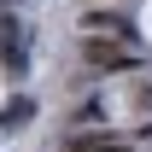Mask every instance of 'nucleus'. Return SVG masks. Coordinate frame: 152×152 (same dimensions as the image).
I'll use <instances>...</instances> for the list:
<instances>
[{
	"label": "nucleus",
	"instance_id": "nucleus-6",
	"mask_svg": "<svg viewBox=\"0 0 152 152\" xmlns=\"http://www.w3.org/2000/svg\"><path fill=\"white\" fill-rule=\"evenodd\" d=\"M129 99H134V111H152V82H134Z\"/></svg>",
	"mask_w": 152,
	"mask_h": 152
},
{
	"label": "nucleus",
	"instance_id": "nucleus-3",
	"mask_svg": "<svg viewBox=\"0 0 152 152\" xmlns=\"http://www.w3.org/2000/svg\"><path fill=\"white\" fill-rule=\"evenodd\" d=\"M58 152H129V140H123V134H111V129H76Z\"/></svg>",
	"mask_w": 152,
	"mask_h": 152
},
{
	"label": "nucleus",
	"instance_id": "nucleus-5",
	"mask_svg": "<svg viewBox=\"0 0 152 152\" xmlns=\"http://www.w3.org/2000/svg\"><path fill=\"white\" fill-rule=\"evenodd\" d=\"M0 58H6L12 70H23V41H18V18H0Z\"/></svg>",
	"mask_w": 152,
	"mask_h": 152
},
{
	"label": "nucleus",
	"instance_id": "nucleus-1",
	"mask_svg": "<svg viewBox=\"0 0 152 152\" xmlns=\"http://www.w3.org/2000/svg\"><path fill=\"white\" fill-rule=\"evenodd\" d=\"M76 53H82V64H88V70H134V64H140V53H134V47L105 41V35H82V47H76Z\"/></svg>",
	"mask_w": 152,
	"mask_h": 152
},
{
	"label": "nucleus",
	"instance_id": "nucleus-4",
	"mask_svg": "<svg viewBox=\"0 0 152 152\" xmlns=\"http://www.w3.org/2000/svg\"><path fill=\"white\" fill-rule=\"evenodd\" d=\"M29 117H35V99H29V94H12V99H6V111H0V129L18 134V129H29Z\"/></svg>",
	"mask_w": 152,
	"mask_h": 152
},
{
	"label": "nucleus",
	"instance_id": "nucleus-2",
	"mask_svg": "<svg viewBox=\"0 0 152 152\" xmlns=\"http://www.w3.org/2000/svg\"><path fill=\"white\" fill-rule=\"evenodd\" d=\"M82 35H105V41H123V47H140V29L123 12H82Z\"/></svg>",
	"mask_w": 152,
	"mask_h": 152
}]
</instances>
